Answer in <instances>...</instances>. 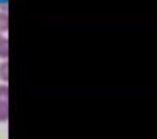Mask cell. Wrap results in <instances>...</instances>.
I'll use <instances>...</instances> for the list:
<instances>
[{
	"label": "cell",
	"instance_id": "cell-1",
	"mask_svg": "<svg viewBox=\"0 0 157 139\" xmlns=\"http://www.w3.org/2000/svg\"><path fill=\"white\" fill-rule=\"evenodd\" d=\"M0 58L7 59L9 58V37L0 34Z\"/></svg>",
	"mask_w": 157,
	"mask_h": 139
},
{
	"label": "cell",
	"instance_id": "cell-2",
	"mask_svg": "<svg viewBox=\"0 0 157 139\" xmlns=\"http://www.w3.org/2000/svg\"><path fill=\"white\" fill-rule=\"evenodd\" d=\"M9 31V14L7 12H0V34H4Z\"/></svg>",
	"mask_w": 157,
	"mask_h": 139
},
{
	"label": "cell",
	"instance_id": "cell-3",
	"mask_svg": "<svg viewBox=\"0 0 157 139\" xmlns=\"http://www.w3.org/2000/svg\"><path fill=\"white\" fill-rule=\"evenodd\" d=\"M0 80L9 81V61H2L0 63Z\"/></svg>",
	"mask_w": 157,
	"mask_h": 139
},
{
	"label": "cell",
	"instance_id": "cell-4",
	"mask_svg": "<svg viewBox=\"0 0 157 139\" xmlns=\"http://www.w3.org/2000/svg\"><path fill=\"white\" fill-rule=\"evenodd\" d=\"M0 104H9V87L0 85Z\"/></svg>",
	"mask_w": 157,
	"mask_h": 139
},
{
	"label": "cell",
	"instance_id": "cell-5",
	"mask_svg": "<svg viewBox=\"0 0 157 139\" xmlns=\"http://www.w3.org/2000/svg\"><path fill=\"white\" fill-rule=\"evenodd\" d=\"M9 119V104H0V122Z\"/></svg>",
	"mask_w": 157,
	"mask_h": 139
}]
</instances>
